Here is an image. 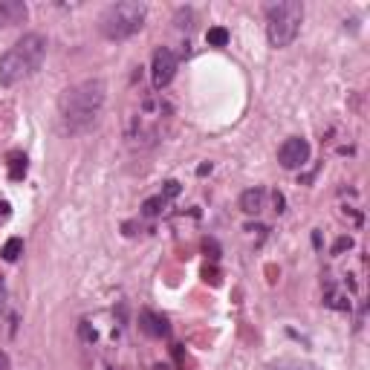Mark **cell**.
Segmentation results:
<instances>
[{
    "mask_svg": "<svg viewBox=\"0 0 370 370\" xmlns=\"http://www.w3.org/2000/svg\"><path fill=\"white\" fill-rule=\"evenodd\" d=\"M278 162L286 168V171H295V168H304L310 162V142L304 136H289L281 147H278Z\"/></svg>",
    "mask_w": 370,
    "mask_h": 370,
    "instance_id": "5",
    "label": "cell"
},
{
    "mask_svg": "<svg viewBox=\"0 0 370 370\" xmlns=\"http://www.w3.org/2000/svg\"><path fill=\"white\" fill-rule=\"evenodd\" d=\"M177 72V55L171 53L168 46H159L154 53V61H151V79H154V87L162 90L171 84V79H174Z\"/></svg>",
    "mask_w": 370,
    "mask_h": 370,
    "instance_id": "6",
    "label": "cell"
},
{
    "mask_svg": "<svg viewBox=\"0 0 370 370\" xmlns=\"http://www.w3.org/2000/svg\"><path fill=\"white\" fill-rule=\"evenodd\" d=\"M263 203H266V191L263 188H246L240 194V211L243 214H260L263 211Z\"/></svg>",
    "mask_w": 370,
    "mask_h": 370,
    "instance_id": "9",
    "label": "cell"
},
{
    "mask_svg": "<svg viewBox=\"0 0 370 370\" xmlns=\"http://www.w3.org/2000/svg\"><path fill=\"white\" fill-rule=\"evenodd\" d=\"M350 246H353V240H350V237H341V240L336 243V249H333V252L338 255V252H344V249H350Z\"/></svg>",
    "mask_w": 370,
    "mask_h": 370,
    "instance_id": "16",
    "label": "cell"
},
{
    "mask_svg": "<svg viewBox=\"0 0 370 370\" xmlns=\"http://www.w3.org/2000/svg\"><path fill=\"white\" fill-rule=\"evenodd\" d=\"M162 209H165V197H162V194H159V197H151V200H145V206H142V211H145L147 217H157Z\"/></svg>",
    "mask_w": 370,
    "mask_h": 370,
    "instance_id": "12",
    "label": "cell"
},
{
    "mask_svg": "<svg viewBox=\"0 0 370 370\" xmlns=\"http://www.w3.org/2000/svg\"><path fill=\"white\" fill-rule=\"evenodd\" d=\"M23 174H27V157L12 154V180H20Z\"/></svg>",
    "mask_w": 370,
    "mask_h": 370,
    "instance_id": "14",
    "label": "cell"
},
{
    "mask_svg": "<svg viewBox=\"0 0 370 370\" xmlns=\"http://www.w3.org/2000/svg\"><path fill=\"white\" fill-rule=\"evenodd\" d=\"M145 15H147V6L142 0H119V4H110L102 12L98 29H102V35L110 41H125L142 29Z\"/></svg>",
    "mask_w": 370,
    "mask_h": 370,
    "instance_id": "3",
    "label": "cell"
},
{
    "mask_svg": "<svg viewBox=\"0 0 370 370\" xmlns=\"http://www.w3.org/2000/svg\"><path fill=\"white\" fill-rule=\"evenodd\" d=\"M46 58V38L41 32H27L20 35L4 55H0V84L15 87L20 81H27L29 76L41 70Z\"/></svg>",
    "mask_w": 370,
    "mask_h": 370,
    "instance_id": "2",
    "label": "cell"
},
{
    "mask_svg": "<svg viewBox=\"0 0 370 370\" xmlns=\"http://www.w3.org/2000/svg\"><path fill=\"white\" fill-rule=\"evenodd\" d=\"M27 18V6L20 0H0V29L12 27V23H20Z\"/></svg>",
    "mask_w": 370,
    "mask_h": 370,
    "instance_id": "8",
    "label": "cell"
},
{
    "mask_svg": "<svg viewBox=\"0 0 370 370\" xmlns=\"http://www.w3.org/2000/svg\"><path fill=\"white\" fill-rule=\"evenodd\" d=\"M4 298H6V289H4V284H0V310H4Z\"/></svg>",
    "mask_w": 370,
    "mask_h": 370,
    "instance_id": "18",
    "label": "cell"
},
{
    "mask_svg": "<svg viewBox=\"0 0 370 370\" xmlns=\"http://www.w3.org/2000/svg\"><path fill=\"white\" fill-rule=\"evenodd\" d=\"M301 23H304V4H298V0H281V4L266 6V35L275 49H284L298 38Z\"/></svg>",
    "mask_w": 370,
    "mask_h": 370,
    "instance_id": "4",
    "label": "cell"
},
{
    "mask_svg": "<svg viewBox=\"0 0 370 370\" xmlns=\"http://www.w3.org/2000/svg\"><path fill=\"white\" fill-rule=\"evenodd\" d=\"M206 41H209L211 46H226V44H229V32H226L223 27H214V29L206 32Z\"/></svg>",
    "mask_w": 370,
    "mask_h": 370,
    "instance_id": "11",
    "label": "cell"
},
{
    "mask_svg": "<svg viewBox=\"0 0 370 370\" xmlns=\"http://www.w3.org/2000/svg\"><path fill=\"white\" fill-rule=\"evenodd\" d=\"M20 252H23V240H20V237H12V240L4 246V258H6V260H18Z\"/></svg>",
    "mask_w": 370,
    "mask_h": 370,
    "instance_id": "13",
    "label": "cell"
},
{
    "mask_svg": "<svg viewBox=\"0 0 370 370\" xmlns=\"http://www.w3.org/2000/svg\"><path fill=\"white\" fill-rule=\"evenodd\" d=\"M105 98H107V84L102 79H87L76 87L64 90L61 102H58L61 131L67 136H79V133L90 131L98 121V116H102Z\"/></svg>",
    "mask_w": 370,
    "mask_h": 370,
    "instance_id": "1",
    "label": "cell"
},
{
    "mask_svg": "<svg viewBox=\"0 0 370 370\" xmlns=\"http://www.w3.org/2000/svg\"><path fill=\"white\" fill-rule=\"evenodd\" d=\"M139 330L145 336H151V338H162V336H168V322L162 315L151 312V310H142L139 312Z\"/></svg>",
    "mask_w": 370,
    "mask_h": 370,
    "instance_id": "7",
    "label": "cell"
},
{
    "mask_svg": "<svg viewBox=\"0 0 370 370\" xmlns=\"http://www.w3.org/2000/svg\"><path fill=\"white\" fill-rule=\"evenodd\" d=\"M269 370H315L312 364L307 362H295V359H281L275 364H269Z\"/></svg>",
    "mask_w": 370,
    "mask_h": 370,
    "instance_id": "10",
    "label": "cell"
},
{
    "mask_svg": "<svg viewBox=\"0 0 370 370\" xmlns=\"http://www.w3.org/2000/svg\"><path fill=\"white\" fill-rule=\"evenodd\" d=\"M180 194V183L177 180H168L165 188H162V197H177Z\"/></svg>",
    "mask_w": 370,
    "mask_h": 370,
    "instance_id": "15",
    "label": "cell"
},
{
    "mask_svg": "<svg viewBox=\"0 0 370 370\" xmlns=\"http://www.w3.org/2000/svg\"><path fill=\"white\" fill-rule=\"evenodd\" d=\"M0 370H9V359H6V353H0Z\"/></svg>",
    "mask_w": 370,
    "mask_h": 370,
    "instance_id": "17",
    "label": "cell"
}]
</instances>
